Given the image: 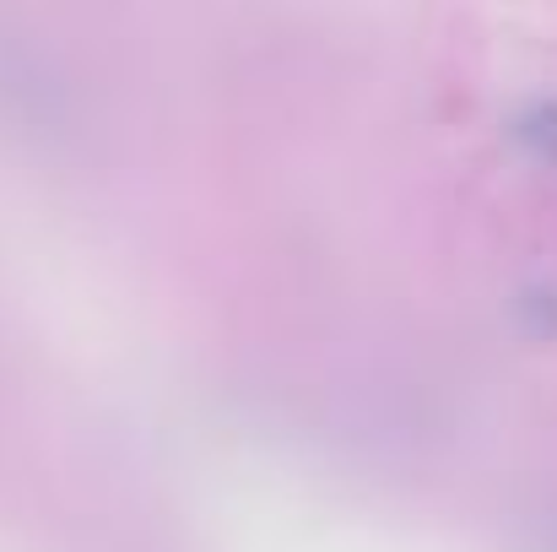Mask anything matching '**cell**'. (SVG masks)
<instances>
[{"instance_id": "obj_1", "label": "cell", "mask_w": 557, "mask_h": 552, "mask_svg": "<svg viewBox=\"0 0 557 552\" xmlns=\"http://www.w3.org/2000/svg\"><path fill=\"white\" fill-rule=\"evenodd\" d=\"M515 136H520V147L536 152L542 163H557V103H531V109L520 114Z\"/></svg>"}, {"instance_id": "obj_2", "label": "cell", "mask_w": 557, "mask_h": 552, "mask_svg": "<svg viewBox=\"0 0 557 552\" xmlns=\"http://www.w3.org/2000/svg\"><path fill=\"white\" fill-rule=\"evenodd\" d=\"M520 326H525V336L553 342L557 336V298L553 293H525V298H520Z\"/></svg>"}]
</instances>
